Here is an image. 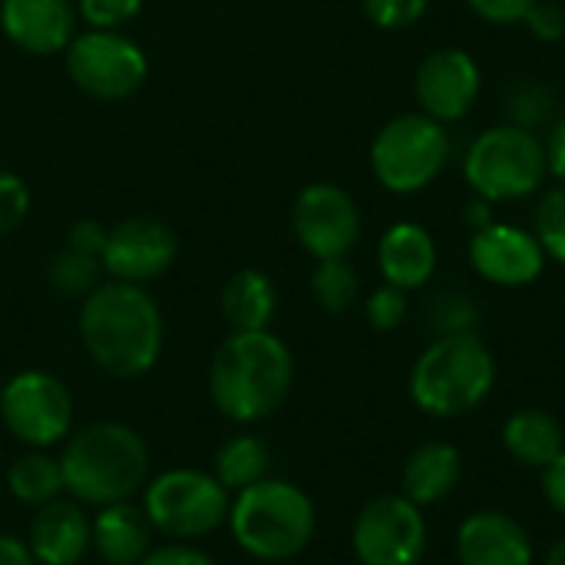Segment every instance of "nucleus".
Wrapping results in <instances>:
<instances>
[{"label": "nucleus", "mask_w": 565, "mask_h": 565, "mask_svg": "<svg viewBox=\"0 0 565 565\" xmlns=\"http://www.w3.org/2000/svg\"><path fill=\"white\" fill-rule=\"evenodd\" d=\"M463 477V457L454 444H424L404 467V497L417 507L447 500Z\"/></svg>", "instance_id": "nucleus-21"}, {"label": "nucleus", "mask_w": 565, "mask_h": 565, "mask_svg": "<svg viewBox=\"0 0 565 565\" xmlns=\"http://www.w3.org/2000/svg\"><path fill=\"white\" fill-rule=\"evenodd\" d=\"M63 53L73 86L103 103L129 99L149 76L142 46L119 30H83Z\"/></svg>", "instance_id": "nucleus-9"}, {"label": "nucleus", "mask_w": 565, "mask_h": 565, "mask_svg": "<svg viewBox=\"0 0 565 565\" xmlns=\"http://www.w3.org/2000/svg\"><path fill=\"white\" fill-rule=\"evenodd\" d=\"M497 381V361L477 331L437 338L411 371V397L430 417H463L477 411Z\"/></svg>", "instance_id": "nucleus-5"}, {"label": "nucleus", "mask_w": 565, "mask_h": 565, "mask_svg": "<svg viewBox=\"0 0 565 565\" xmlns=\"http://www.w3.org/2000/svg\"><path fill=\"white\" fill-rule=\"evenodd\" d=\"M142 10V0H79L76 13L89 30H122Z\"/></svg>", "instance_id": "nucleus-31"}, {"label": "nucleus", "mask_w": 565, "mask_h": 565, "mask_svg": "<svg viewBox=\"0 0 565 565\" xmlns=\"http://www.w3.org/2000/svg\"><path fill=\"white\" fill-rule=\"evenodd\" d=\"M470 265L480 278L500 288H523L533 285L546 268V252L533 232L490 222L477 228L470 238Z\"/></svg>", "instance_id": "nucleus-15"}, {"label": "nucleus", "mask_w": 565, "mask_h": 565, "mask_svg": "<svg viewBox=\"0 0 565 565\" xmlns=\"http://www.w3.org/2000/svg\"><path fill=\"white\" fill-rule=\"evenodd\" d=\"M76 17L73 0H0L3 36L33 56L63 53L76 36Z\"/></svg>", "instance_id": "nucleus-16"}, {"label": "nucleus", "mask_w": 565, "mask_h": 565, "mask_svg": "<svg viewBox=\"0 0 565 565\" xmlns=\"http://www.w3.org/2000/svg\"><path fill=\"white\" fill-rule=\"evenodd\" d=\"M546 565H565V536L550 550V556H546Z\"/></svg>", "instance_id": "nucleus-43"}, {"label": "nucleus", "mask_w": 565, "mask_h": 565, "mask_svg": "<svg viewBox=\"0 0 565 565\" xmlns=\"http://www.w3.org/2000/svg\"><path fill=\"white\" fill-rule=\"evenodd\" d=\"M7 487H10V497L17 503L33 507V510L60 500V493H66L60 457H50L46 450H33V454L17 457L7 470Z\"/></svg>", "instance_id": "nucleus-25"}, {"label": "nucleus", "mask_w": 565, "mask_h": 565, "mask_svg": "<svg viewBox=\"0 0 565 565\" xmlns=\"http://www.w3.org/2000/svg\"><path fill=\"white\" fill-rule=\"evenodd\" d=\"M99 271H103V262L96 255H83L76 248H60L50 262H46V278L50 285L66 295V298H86L96 285H99Z\"/></svg>", "instance_id": "nucleus-27"}, {"label": "nucleus", "mask_w": 565, "mask_h": 565, "mask_svg": "<svg viewBox=\"0 0 565 565\" xmlns=\"http://www.w3.org/2000/svg\"><path fill=\"white\" fill-rule=\"evenodd\" d=\"M467 3L480 20H487L493 26H516L526 20L530 7L536 0H467Z\"/></svg>", "instance_id": "nucleus-36"}, {"label": "nucleus", "mask_w": 565, "mask_h": 565, "mask_svg": "<svg viewBox=\"0 0 565 565\" xmlns=\"http://www.w3.org/2000/svg\"><path fill=\"white\" fill-rule=\"evenodd\" d=\"M430 0H361L364 17L381 30H404L414 26L427 13Z\"/></svg>", "instance_id": "nucleus-33"}, {"label": "nucleus", "mask_w": 565, "mask_h": 565, "mask_svg": "<svg viewBox=\"0 0 565 565\" xmlns=\"http://www.w3.org/2000/svg\"><path fill=\"white\" fill-rule=\"evenodd\" d=\"M139 565H218L209 553L189 546V543H166L159 550H149Z\"/></svg>", "instance_id": "nucleus-37"}, {"label": "nucleus", "mask_w": 565, "mask_h": 565, "mask_svg": "<svg viewBox=\"0 0 565 565\" xmlns=\"http://www.w3.org/2000/svg\"><path fill=\"white\" fill-rule=\"evenodd\" d=\"M162 311L142 285H96L79 308V341L89 361L119 381L142 377L162 354Z\"/></svg>", "instance_id": "nucleus-1"}, {"label": "nucleus", "mask_w": 565, "mask_h": 565, "mask_svg": "<svg viewBox=\"0 0 565 565\" xmlns=\"http://www.w3.org/2000/svg\"><path fill=\"white\" fill-rule=\"evenodd\" d=\"M556 113V96L546 83L536 79H523L516 86H510L507 93V116L513 126L536 132L540 126H546Z\"/></svg>", "instance_id": "nucleus-28"}, {"label": "nucleus", "mask_w": 565, "mask_h": 565, "mask_svg": "<svg viewBox=\"0 0 565 565\" xmlns=\"http://www.w3.org/2000/svg\"><path fill=\"white\" fill-rule=\"evenodd\" d=\"M477 305L457 291H444L437 295L430 305H427V321L430 328L437 331V338L444 334H463V331H473L477 328Z\"/></svg>", "instance_id": "nucleus-30"}, {"label": "nucleus", "mask_w": 565, "mask_h": 565, "mask_svg": "<svg viewBox=\"0 0 565 565\" xmlns=\"http://www.w3.org/2000/svg\"><path fill=\"white\" fill-rule=\"evenodd\" d=\"M30 215V189L17 172L0 169V238L20 228V222Z\"/></svg>", "instance_id": "nucleus-34"}, {"label": "nucleus", "mask_w": 565, "mask_h": 565, "mask_svg": "<svg viewBox=\"0 0 565 565\" xmlns=\"http://www.w3.org/2000/svg\"><path fill=\"white\" fill-rule=\"evenodd\" d=\"M278 311L275 281L258 268L235 271L222 288V315L232 331H265Z\"/></svg>", "instance_id": "nucleus-23"}, {"label": "nucleus", "mask_w": 565, "mask_h": 565, "mask_svg": "<svg viewBox=\"0 0 565 565\" xmlns=\"http://www.w3.org/2000/svg\"><path fill=\"white\" fill-rule=\"evenodd\" d=\"M268 467H271L268 444L262 437H255V434H238V437H228L218 447L215 463H212V477L228 493H238V490H248L258 480H265Z\"/></svg>", "instance_id": "nucleus-24"}, {"label": "nucleus", "mask_w": 565, "mask_h": 565, "mask_svg": "<svg viewBox=\"0 0 565 565\" xmlns=\"http://www.w3.org/2000/svg\"><path fill=\"white\" fill-rule=\"evenodd\" d=\"M450 159V136L444 122L427 113H404L384 122L371 142V172L394 195L427 189Z\"/></svg>", "instance_id": "nucleus-8"}, {"label": "nucleus", "mask_w": 565, "mask_h": 565, "mask_svg": "<svg viewBox=\"0 0 565 565\" xmlns=\"http://www.w3.org/2000/svg\"><path fill=\"white\" fill-rule=\"evenodd\" d=\"M543 493H546L550 507L565 516V450L543 470Z\"/></svg>", "instance_id": "nucleus-39"}, {"label": "nucleus", "mask_w": 565, "mask_h": 565, "mask_svg": "<svg viewBox=\"0 0 565 565\" xmlns=\"http://www.w3.org/2000/svg\"><path fill=\"white\" fill-rule=\"evenodd\" d=\"M228 530L252 559L285 563L308 550L318 530V513L301 487L265 477L235 493L228 507Z\"/></svg>", "instance_id": "nucleus-4"}, {"label": "nucleus", "mask_w": 565, "mask_h": 565, "mask_svg": "<svg viewBox=\"0 0 565 565\" xmlns=\"http://www.w3.org/2000/svg\"><path fill=\"white\" fill-rule=\"evenodd\" d=\"M152 523L132 500L99 507L93 516V550L106 565H139L152 550Z\"/></svg>", "instance_id": "nucleus-20"}, {"label": "nucleus", "mask_w": 565, "mask_h": 565, "mask_svg": "<svg viewBox=\"0 0 565 565\" xmlns=\"http://www.w3.org/2000/svg\"><path fill=\"white\" fill-rule=\"evenodd\" d=\"M546 166H550V175L559 179V185H565V116L550 129L546 136Z\"/></svg>", "instance_id": "nucleus-40"}, {"label": "nucleus", "mask_w": 565, "mask_h": 565, "mask_svg": "<svg viewBox=\"0 0 565 565\" xmlns=\"http://www.w3.org/2000/svg\"><path fill=\"white\" fill-rule=\"evenodd\" d=\"M295 381V358L288 344L265 331H232L209 367L212 404L235 424H258L271 417Z\"/></svg>", "instance_id": "nucleus-2"}, {"label": "nucleus", "mask_w": 565, "mask_h": 565, "mask_svg": "<svg viewBox=\"0 0 565 565\" xmlns=\"http://www.w3.org/2000/svg\"><path fill=\"white\" fill-rule=\"evenodd\" d=\"M351 540L361 565H417L427 550V523L417 503L387 493L361 510Z\"/></svg>", "instance_id": "nucleus-11"}, {"label": "nucleus", "mask_w": 565, "mask_h": 565, "mask_svg": "<svg viewBox=\"0 0 565 565\" xmlns=\"http://www.w3.org/2000/svg\"><path fill=\"white\" fill-rule=\"evenodd\" d=\"M0 565H36L33 553L26 550L23 540L10 536V533H0Z\"/></svg>", "instance_id": "nucleus-41"}, {"label": "nucleus", "mask_w": 565, "mask_h": 565, "mask_svg": "<svg viewBox=\"0 0 565 565\" xmlns=\"http://www.w3.org/2000/svg\"><path fill=\"white\" fill-rule=\"evenodd\" d=\"M503 447L516 463L546 470L565 450V434L553 414L540 407H526L503 424Z\"/></svg>", "instance_id": "nucleus-22"}, {"label": "nucleus", "mask_w": 565, "mask_h": 565, "mask_svg": "<svg viewBox=\"0 0 565 565\" xmlns=\"http://www.w3.org/2000/svg\"><path fill=\"white\" fill-rule=\"evenodd\" d=\"M26 550L36 565H76L93 550V520L76 500L40 507L26 526Z\"/></svg>", "instance_id": "nucleus-17"}, {"label": "nucleus", "mask_w": 565, "mask_h": 565, "mask_svg": "<svg viewBox=\"0 0 565 565\" xmlns=\"http://www.w3.org/2000/svg\"><path fill=\"white\" fill-rule=\"evenodd\" d=\"M377 268L387 285L414 291L424 288L437 271V242L417 222H397L377 245Z\"/></svg>", "instance_id": "nucleus-19"}, {"label": "nucleus", "mask_w": 565, "mask_h": 565, "mask_svg": "<svg viewBox=\"0 0 565 565\" xmlns=\"http://www.w3.org/2000/svg\"><path fill=\"white\" fill-rule=\"evenodd\" d=\"M533 235L543 245L546 258L565 265V185L543 192L533 218Z\"/></svg>", "instance_id": "nucleus-29"}, {"label": "nucleus", "mask_w": 565, "mask_h": 565, "mask_svg": "<svg viewBox=\"0 0 565 565\" xmlns=\"http://www.w3.org/2000/svg\"><path fill=\"white\" fill-rule=\"evenodd\" d=\"M361 291V278L351 268L348 258H324L318 262L315 275H311V295L318 301L321 311L328 315H341L358 301Z\"/></svg>", "instance_id": "nucleus-26"}, {"label": "nucleus", "mask_w": 565, "mask_h": 565, "mask_svg": "<svg viewBox=\"0 0 565 565\" xmlns=\"http://www.w3.org/2000/svg\"><path fill=\"white\" fill-rule=\"evenodd\" d=\"M179 258V238L175 232L149 215H132L122 218L106 232L103 245V271L113 275V281H129V285H146L162 278Z\"/></svg>", "instance_id": "nucleus-13"}, {"label": "nucleus", "mask_w": 565, "mask_h": 565, "mask_svg": "<svg viewBox=\"0 0 565 565\" xmlns=\"http://www.w3.org/2000/svg\"><path fill=\"white\" fill-rule=\"evenodd\" d=\"M480 86H483L480 66L460 46H444L427 53L414 79L420 109L437 122L463 119L480 99Z\"/></svg>", "instance_id": "nucleus-14"}, {"label": "nucleus", "mask_w": 565, "mask_h": 565, "mask_svg": "<svg viewBox=\"0 0 565 565\" xmlns=\"http://www.w3.org/2000/svg\"><path fill=\"white\" fill-rule=\"evenodd\" d=\"M526 30L543 40V43H556L565 36V7L556 0H536L526 13Z\"/></svg>", "instance_id": "nucleus-35"}, {"label": "nucleus", "mask_w": 565, "mask_h": 565, "mask_svg": "<svg viewBox=\"0 0 565 565\" xmlns=\"http://www.w3.org/2000/svg\"><path fill=\"white\" fill-rule=\"evenodd\" d=\"M73 394L50 371H20L0 391V420L13 440L50 450L73 434Z\"/></svg>", "instance_id": "nucleus-10"}, {"label": "nucleus", "mask_w": 565, "mask_h": 565, "mask_svg": "<svg viewBox=\"0 0 565 565\" xmlns=\"http://www.w3.org/2000/svg\"><path fill=\"white\" fill-rule=\"evenodd\" d=\"M291 228L298 245L315 258H348L361 238V212L351 192L334 182L305 185L291 209Z\"/></svg>", "instance_id": "nucleus-12"}, {"label": "nucleus", "mask_w": 565, "mask_h": 565, "mask_svg": "<svg viewBox=\"0 0 565 565\" xmlns=\"http://www.w3.org/2000/svg\"><path fill=\"white\" fill-rule=\"evenodd\" d=\"M457 556L460 565H533L536 559L526 530L500 510H483L463 520Z\"/></svg>", "instance_id": "nucleus-18"}, {"label": "nucleus", "mask_w": 565, "mask_h": 565, "mask_svg": "<svg viewBox=\"0 0 565 565\" xmlns=\"http://www.w3.org/2000/svg\"><path fill=\"white\" fill-rule=\"evenodd\" d=\"M467 222H470L473 228H487V225H490V202H487V199L470 202V205H467Z\"/></svg>", "instance_id": "nucleus-42"}, {"label": "nucleus", "mask_w": 565, "mask_h": 565, "mask_svg": "<svg viewBox=\"0 0 565 565\" xmlns=\"http://www.w3.org/2000/svg\"><path fill=\"white\" fill-rule=\"evenodd\" d=\"M463 175L473 195L487 199L490 205L526 199L550 175L546 146L536 132L513 122L493 126L470 142L463 156Z\"/></svg>", "instance_id": "nucleus-6"}, {"label": "nucleus", "mask_w": 565, "mask_h": 565, "mask_svg": "<svg viewBox=\"0 0 565 565\" xmlns=\"http://www.w3.org/2000/svg\"><path fill=\"white\" fill-rule=\"evenodd\" d=\"M60 467L66 493L99 510L132 500L149 483V447L132 427L99 420L66 437Z\"/></svg>", "instance_id": "nucleus-3"}, {"label": "nucleus", "mask_w": 565, "mask_h": 565, "mask_svg": "<svg viewBox=\"0 0 565 565\" xmlns=\"http://www.w3.org/2000/svg\"><path fill=\"white\" fill-rule=\"evenodd\" d=\"M66 245L83 252V255H103V245H106V228L93 218H79L70 225V235H66Z\"/></svg>", "instance_id": "nucleus-38"}, {"label": "nucleus", "mask_w": 565, "mask_h": 565, "mask_svg": "<svg viewBox=\"0 0 565 565\" xmlns=\"http://www.w3.org/2000/svg\"><path fill=\"white\" fill-rule=\"evenodd\" d=\"M364 315H367V324H371L374 331H381V334L401 328L404 318H407V291L384 281V285L367 298Z\"/></svg>", "instance_id": "nucleus-32"}, {"label": "nucleus", "mask_w": 565, "mask_h": 565, "mask_svg": "<svg viewBox=\"0 0 565 565\" xmlns=\"http://www.w3.org/2000/svg\"><path fill=\"white\" fill-rule=\"evenodd\" d=\"M232 493L205 470L175 467L142 487V510L156 533L192 543L228 523Z\"/></svg>", "instance_id": "nucleus-7"}]
</instances>
